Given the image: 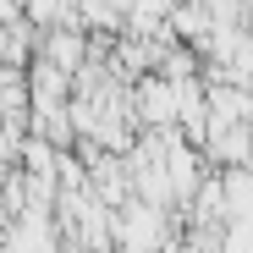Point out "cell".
I'll use <instances>...</instances> for the list:
<instances>
[{"mask_svg":"<svg viewBox=\"0 0 253 253\" xmlns=\"http://www.w3.org/2000/svg\"><path fill=\"white\" fill-rule=\"evenodd\" d=\"M83 55H88V44H83L72 28H61V33L44 39V66H55V72H66V77L83 66Z\"/></svg>","mask_w":253,"mask_h":253,"instance_id":"1","label":"cell"}]
</instances>
